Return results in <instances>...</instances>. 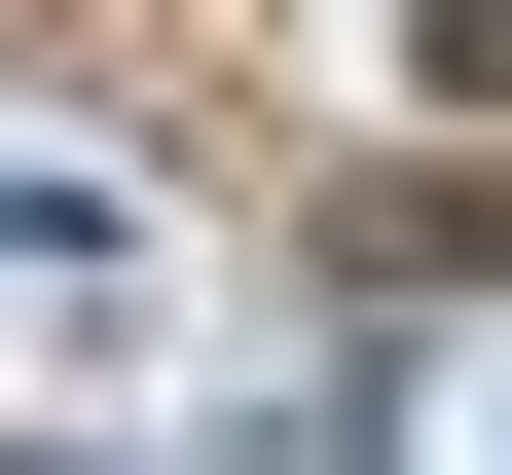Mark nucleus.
I'll use <instances>...</instances> for the list:
<instances>
[{
    "label": "nucleus",
    "mask_w": 512,
    "mask_h": 475,
    "mask_svg": "<svg viewBox=\"0 0 512 475\" xmlns=\"http://www.w3.org/2000/svg\"><path fill=\"white\" fill-rule=\"evenodd\" d=\"M0 293H147V183L110 147H0Z\"/></svg>",
    "instance_id": "obj_1"
}]
</instances>
